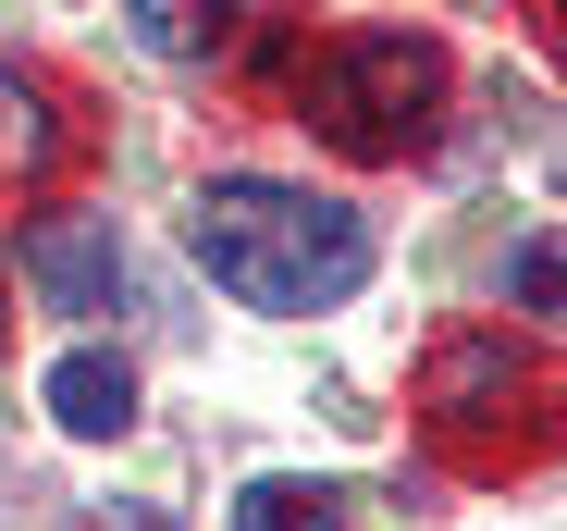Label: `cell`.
I'll return each instance as SVG.
<instances>
[{
	"label": "cell",
	"instance_id": "1",
	"mask_svg": "<svg viewBox=\"0 0 567 531\" xmlns=\"http://www.w3.org/2000/svg\"><path fill=\"white\" fill-rule=\"evenodd\" d=\"M185 247L247 309H346L370 285V223L309 186H210L185 211Z\"/></svg>",
	"mask_w": 567,
	"mask_h": 531
},
{
	"label": "cell",
	"instance_id": "2",
	"mask_svg": "<svg viewBox=\"0 0 567 531\" xmlns=\"http://www.w3.org/2000/svg\"><path fill=\"white\" fill-rule=\"evenodd\" d=\"M309 124H321L346 161H408V149H432V124H444V50L408 38V25L333 38V50L309 62Z\"/></svg>",
	"mask_w": 567,
	"mask_h": 531
},
{
	"label": "cell",
	"instance_id": "3",
	"mask_svg": "<svg viewBox=\"0 0 567 531\" xmlns=\"http://www.w3.org/2000/svg\"><path fill=\"white\" fill-rule=\"evenodd\" d=\"M420 408H432L444 446H456V458H482V470L543 458V432H555V396H543V371L518 359L506 334H456V346H432Z\"/></svg>",
	"mask_w": 567,
	"mask_h": 531
},
{
	"label": "cell",
	"instance_id": "4",
	"mask_svg": "<svg viewBox=\"0 0 567 531\" xmlns=\"http://www.w3.org/2000/svg\"><path fill=\"white\" fill-rule=\"evenodd\" d=\"M25 285L50 297V309H112L124 297V235H112V211H38L25 223Z\"/></svg>",
	"mask_w": 567,
	"mask_h": 531
},
{
	"label": "cell",
	"instance_id": "5",
	"mask_svg": "<svg viewBox=\"0 0 567 531\" xmlns=\"http://www.w3.org/2000/svg\"><path fill=\"white\" fill-rule=\"evenodd\" d=\"M50 420L74 432V446H112V432L136 420V371H124V359H100V346L50 359Z\"/></svg>",
	"mask_w": 567,
	"mask_h": 531
},
{
	"label": "cell",
	"instance_id": "6",
	"mask_svg": "<svg viewBox=\"0 0 567 531\" xmlns=\"http://www.w3.org/2000/svg\"><path fill=\"white\" fill-rule=\"evenodd\" d=\"M235 531H346V482H309V470H259L235 494Z\"/></svg>",
	"mask_w": 567,
	"mask_h": 531
},
{
	"label": "cell",
	"instance_id": "7",
	"mask_svg": "<svg viewBox=\"0 0 567 531\" xmlns=\"http://www.w3.org/2000/svg\"><path fill=\"white\" fill-rule=\"evenodd\" d=\"M124 25H136L148 62H210L235 38V0H124Z\"/></svg>",
	"mask_w": 567,
	"mask_h": 531
},
{
	"label": "cell",
	"instance_id": "8",
	"mask_svg": "<svg viewBox=\"0 0 567 531\" xmlns=\"http://www.w3.org/2000/svg\"><path fill=\"white\" fill-rule=\"evenodd\" d=\"M62 161V124H50V86L38 74H0V186H38Z\"/></svg>",
	"mask_w": 567,
	"mask_h": 531
},
{
	"label": "cell",
	"instance_id": "9",
	"mask_svg": "<svg viewBox=\"0 0 567 531\" xmlns=\"http://www.w3.org/2000/svg\"><path fill=\"white\" fill-rule=\"evenodd\" d=\"M506 297H518V309H543V321H567V235H518Z\"/></svg>",
	"mask_w": 567,
	"mask_h": 531
},
{
	"label": "cell",
	"instance_id": "10",
	"mask_svg": "<svg viewBox=\"0 0 567 531\" xmlns=\"http://www.w3.org/2000/svg\"><path fill=\"white\" fill-rule=\"evenodd\" d=\"M543 38H555V62H567V0H543Z\"/></svg>",
	"mask_w": 567,
	"mask_h": 531
}]
</instances>
